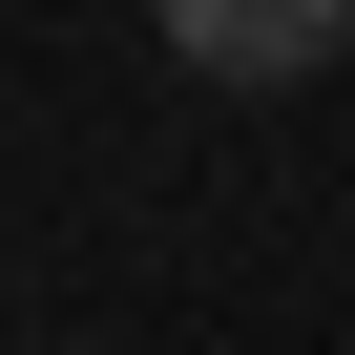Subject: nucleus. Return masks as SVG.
<instances>
[{
  "instance_id": "1",
  "label": "nucleus",
  "mask_w": 355,
  "mask_h": 355,
  "mask_svg": "<svg viewBox=\"0 0 355 355\" xmlns=\"http://www.w3.org/2000/svg\"><path fill=\"white\" fill-rule=\"evenodd\" d=\"M355 42V0H167V63L189 84H313Z\"/></svg>"
}]
</instances>
